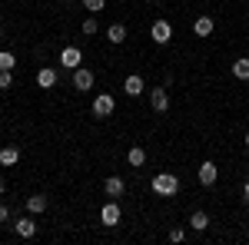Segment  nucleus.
I'll return each instance as SVG.
<instances>
[{
  "label": "nucleus",
  "mask_w": 249,
  "mask_h": 245,
  "mask_svg": "<svg viewBox=\"0 0 249 245\" xmlns=\"http://www.w3.org/2000/svg\"><path fill=\"white\" fill-rule=\"evenodd\" d=\"M153 192L156 196H176V192H179V176H173V172H156L153 176Z\"/></svg>",
  "instance_id": "1"
},
{
  "label": "nucleus",
  "mask_w": 249,
  "mask_h": 245,
  "mask_svg": "<svg viewBox=\"0 0 249 245\" xmlns=\"http://www.w3.org/2000/svg\"><path fill=\"white\" fill-rule=\"evenodd\" d=\"M150 37H153V43L166 47V43L173 40V27H170V20H156L153 27H150Z\"/></svg>",
  "instance_id": "2"
},
{
  "label": "nucleus",
  "mask_w": 249,
  "mask_h": 245,
  "mask_svg": "<svg viewBox=\"0 0 249 245\" xmlns=\"http://www.w3.org/2000/svg\"><path fill=\"white\" fill-rule=\"evenodd\" d=\"M73 90H80V93H90V90H93V70L77 66V70H73Z\"/></svg>",
  "instance_id": "3"
},
{
  "label": "nucleus",
  "mask_w": 249,
  "mask_h": 245,
  "mask_svg": "<svg viewBox=\"0 0 249 245\" xmlns=\"http://www.w3.org/2000/svg\"><path fill=\"white\" fill-rule=\"evenodd\" d=\"M150 106H153L156 113H166L170 110V90L166 86H153L150 90Z\"/></svg>",
  "instance_id": "4"
},
{
  "label": "nucleus",
  "mask_w": 249,
  "mask_h": 245,
  "mask_svg": "<svg viewBox=\"0 0 249 245\" xmlns=\"http://www.w3.org/2000/svg\"><path fill=\"white\" fill-rule=\"evenodd\" d=\"M60 63H63V70H77L80 63H83L80 47H63V50H60Z\"/></svg>",
  "instance_id": "5"
},
{
  "label": "nucleus",
  "mask_w": 249,
  "mask_h": 245,
  "mask_svg": "<svg viewBox=\"0 0 249 245\" xmlns=\"http://www.w3.org/2000/svg\"><path fill=\"white\" fill-rule=\"evenodd\" d=\"M113 110H116V103H113L110 93H100L93 99V116H100V119H103V116H113Z\"/></svg>",
  "instance_id": "6"
},
{
  "label": "nucleus",
  "mask_w": 249,
  "mask_h": 245,
  "mask_svg": "<svg viewBox=\"0 0 249 245\" xmlns=\"http://www.w3.org/2000/svg\"><path fill=\"white\" fill-rule=\"evenodd\" d=\"M100 222H103V226H110V229L120 222V206H116V199H113V202H107V206L100 209Z\"/></svg>",
  "instance_id": "7"
},
{
  "label": "nucleus",
  "mask_w": 249,
  "mask_h": 245,
  "mask_svg": "<svg viewBox=\"0 0 249 245\" xmlns=\"http://www.w3.org/2000/svg\"><path fill=\"white\" fill-rule=\"evenodd\" d=\"M14 229H17V235H20V239H34V235H37V222H34L30 215L17 219V222H14Z\"/></svg>",
  "instance_id": "8"
},
{
  "label": "nucleus",
  "mask_w": 249,
  "mask_h": 245,
  "mask_svg": "<svg viewBox=\"0 0 249 245\" xmlns=\"http://www.w3.org/2000/svg\"><path fill=\"white\" fill-rule=\"evenodd\" d=\"M37 83L43 86V90H53V86H57V70H53V66H40L37 70Z\"/></svg>",
  "instance_id": "9"
},
{
  "label": "nucleus",
  "mask_w": 249,
  "mask_h": 245,
  "mask_svg": "<svg viewBox=\"0 0 249 245\" xmlns=\"http://www.w3.org/2000/svg\"><path fill=\"white\" fill-rule=\"evenodd\" d=\"M103 189H107V196H110V199H120V196L126 192V182H123L120 176H110V179L103 182Z\"/></svg>",
  "instance_id": "10"
},
{
  "label": "nucleus",
  "mask_w": 249,
  "mask_h": 245,
  "mask_svg": "<svg viewBox=\"0 0 249 245\" xmlns=\"http://www.w3.org/2000/svg\"><path fill=\"white\" fill-rule=\"evenodd\" d=\"M143 90H146V86H143V76H126V83H123V93L126 96H143Z\"/></svg>",
  "instance_id": "11"
},
{
  "label": "nucleus",
  "mask_w": 249,
  "mask_h": 245,
  "mask_svg": "<svg viewBox=\"0 0 249 245\" xmlns=\"http://www.w3.org/2000/svg\"><path fill=\"white\" fill-rule=\"evenodd\" d=\"M216 176H219L216 163H210V159H206V163L199 166V182H203V186H213V182H216Z\"/></svg>",
  "instance_id": "12"
},
{
  "label": "nucleus",
  "mask_w": 249,
  "mask_h": 245,
  "mask_svg": "<svg viewBox=\"0 0 249 245\" xmlns=\"http://www.w3.org/2000/svg\"><path fill=\"white\" fill-rule=\"evenodd\" d=\"M190 229L193 232H206V229H210V215H206L203 209H196V212L190 215Z\"/></svg>",
  "instance_id": "13"
},
{
  "label": "nucleus",
  "mask_w": 249,
  "mask_h": 245,
  "mask_svg": "<svg viewBox=\"0 0 249 245\" xmlns=\"http://www.w3.org/2000/svg\"><path fill=\"white\" fill-rule=\"evenodd\" d=\"M213 27H216V23H213V17H196V23H193V33H196V37H210Z\"/></svg>",
  "instance_id": "14"
},
{
  "label": "nucleus",
  "mask_w": 249,
  "mask_h": 245,
  "mask_svg": "<svg viewBox=\"0 0 249 245\" xmlns=\"http://www.w3.org/2000/svg\"><path fill=\"white\" fill-rule=\"evenodd\" d=\"M17 163H20L17 146H3V149H0V166H17Z\"/></svg>",
  "instance_id": "15"
},
{
  "label": "nucleus",
  "mask_w": 249,
  "mask_h": 245,
  "mask_svg": "<svg viewBox=\"0 0 249 245\" xmlns=\"http://www.w3.org/2000/svg\"><path fill=\"white\" fill-rule=\"evenodd\" d=\"M23 206H27L30 215H40V212L47 209V196H27V202H23Z\"/></svg>",
  "instance_id": "16"
},
{
  "label": "nucleus",
  "mask_w": 249,
  "mask_h": 245,
  "mask_svg": "<svg viewBox=\"0 0 249 245\" xmlns=\"http://www.w3.org/2000/svg\"><path fill=\"white\" fill-rule=\"evenodd\" d=\"M107 40H110L113 47H120V43L126 40V27H123V23H113V27L107 30Z\"/></svg>",
  "instance_id": "17"
},
{
  "label": "nucleus",
  "mask_w": 249,
  "mask_h": 245,
  "mask_svg": "<svg viewBox=\"0 0 249 245\" xmlns=\"http://www.w3.org/2000/svg\"><path fill=\"white\" fill-rule=\"evenodd\" d=\"M232 76L236 80H249V57H239L232 63Z\"/></svg>",
  "instance_id": "18"
},
{
  "label": "nucleus",
  "mask_w": 249,
  "mask_h": 245,
  "mask_svg": "<svg viewBox=\"0 0 249 245\" xmlns=\"http://www.w3.org/2000/svg\"><path fill=\"white\" fill-rule=\"evenodd\" d=\"M126 163H130V166H143V163H146V149H143V146H133V149L126 152Z\"/></svg>",
  "instance_id": "19"
},
{
  "label": "nucleus",
  "mask_w": 249,
  "mask_h": 245,
  "mask_svg": "<svg viewBox=\"0 0 249 245\" xmlns=\"http://www.w3.org/2000/svg\"><path fill=\"white\" fill-rule=\"evenodd\" d=\"M14 66H17V57L3 50V53H0V70H10V73H14Z\"/></svg>",
  "instance_id": "20"
},
{
  "label": "nucleus",
  "mask_w": 249,
  "mask_h": 245,
  "mask_svg": "<svg viewBox=\"0 0 249 245\" xmlns=\"http://www.w3.org/2000/svg\"><path fill=\"white\" fill-rule=\"evenodd\" d=\"M80 30H83V33H87V37H93L96 30H100V23H96V20H93V14H90V17L83 20V27H80Z\"/></svg>",
  "instance_id": "21"
},
{
  "label": "nucleus",
  "mask_w": 249,
  "mask_h": 245,
  "mask_svg": "<svg viewBox=\"0 0 249 245\" xmlns=\"http://www.w3.org/2000/svg\"><path fill=\"white\" fill-rule=\"evenodd\" d=\"M14 86V76H10V70H0V90H10Z\"/></svg>",
  "instance_id": "22"
},
{
  "label": "nucleus",
  "mask_w": 249,
  "mask_h": 245,
  "mask_svg": "<svg viewBox=\"0 0 249 245\" xmlns=\"http://www.w3.org/2000/svg\"><path fill=\"white\" fill-rule=\"evenodd\" d=\"M103 3H107V0H83V7H87L90 14H100V10H103Z\"/></svg>",
  "instance_id": "23"
},
{
  "label": "nucleus",
  "mask_w": 249,
  "mask_h": 245,
  "mask_svg": "<svg viewBox=\"0 0 249 245\" xmlns=\"http://www.w3.org/2000/svg\"><path fill=\"white\" fill-rule=\"evenodd\" d=\"M183 235H186L183 229H173V232H170V242H183Z\"/></svg>",
  "instance_id": "24"
},
{
  "label": "nucleus",
  "mask_w": 249,
  "mask_h": 245,
  "mask_svg": "<svg viewBox=\"0 0 249 245\" xmlns=\"http://www.w3.org/2000/svg\"><path fill=\"white\" fill-rule=\"evenodd\" d=\"M7 219H10V209H7V206H0V226H3Z\"/></svg>",
  "instance_id": "25"
},
{
  "label": "nucleus",
  "mask_w": 249,
  "mask_h": 245,
  "mask_svg": "<svg viewBox=\"0 0 249 245\" xmlns=\"http://www.w3.org/2000/svg\"><path fill=\"white\" fill-rule=\"evenodd\" d=\"M243 202H246V206H249V182H246V186H243Z\"/></svg>",
  "instance_id": "26"
},
{
  "label": "nucleus",
  "mask_w": 249,
  "mask_h": 245,
  "mask_svg": "<svg viewBox=\"0 0 249 245\" xmlns=\"http://www.w3.org/2000/svg\"><path fill=\"white\" fill-rule=\"evenodd\" d=\"M3 192H7V182H3V179H0V196H3Z\"/></svg>",
  "instance_id": "27"
},
{
  "label": "nucleus",
  "mask_w": 249,
  "mask_h": 245,
  "mask_svg": "<svg viewBox=\"0 0 249 245\" xmlns=\"http://www.w3.org/2000/svg\"><path fill=\"white\" fill-rule=\"evenodd\" d=\"M246 149H249V132H246Z\"/></svg>",
  "instance_id": "28"
}]
</instances>
